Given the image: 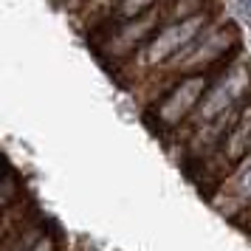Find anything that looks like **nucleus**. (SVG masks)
<instances>
[{"mask_svg": "<svg viewBox=\"0 0 251 251\" xmlns=\"http://www.w3.org/2000/svg\"><path fill=\"white\" fill-rule=\"evenodd\" d=\"M243 34L234 20H228L226 14L215 17L212 23L206 25L201 34L195 37L186 48H181L175 57L161 65L158 71L147 74L141 82H136L127 91L133 93V102L147 110L150 104L161 99L164 93L170 91L172 85L183 76H195V74H215L226 65L228 59L234 57L237 51H243Z\"/></svg>", "mask_w": 251, "mask_h": 251, "instance_id": "obj_1", "label": "nucleus"}, {"mask_svg": "<svg viewBox=\"0 0 251 251\" xmlns=\"http://www.w3.org/2000/svg\"><path fill=\"white\" fill-rule=\"evenodd\" d=\"M220 14H223V9H220V6H212V9L195 14V17H186V20H178V23H167L161 31H155V34L150 37L147 43L138 48L127 62H122V65L113 71V76L122 82V88H133V85L141 82L147 74L158 71L161 65H167L181 48L189 46L195 37L201 34L215 17H220Z\"/></svg>", "mask_w": 251, "mask_h": 251, "instance_id": "obj_2", "label": "nucleus"}, {"mask_svg": "<svg viewBox=\"0 0 251 251\" xmlns=\"http://www.w3.org/2000/svg\"><path fill=\"white\" fill-rule=\"evenodd\" d=\"M249 99H251V57L246 51H237V54L212 76L201 104H198L195 113L186 119V125H183L175 136L167 138V144H170V147L178 144L186 133H192L195 127L206 125V122H212V119H217V116H223V113L237 110V107H243Z\"/></svg>", "mask_w": 251, "mask_h": 251, "instance_id": "obj_3", "label": "nucleus"}, {"mask_svg": "<svg viewBox=\"0 0 251 251\" xmlns=\"http://www.w3.org/2000/svg\"><path fill=\"white\" fill-rule=\"evenodd\" d=\"M164 6L138 14V17L104 23L102 28H96L91 34V43L96 48V57L102 59V65L116 71L122 62H127V59L133 57L155 31H161L164 28Z\"/></svg>", "mask_w": 251, "mask_h": 251, "instance_id": "obj_4", "label": "nucleus"}, {"mask_svg": "<svg viewBox=\"0 0 251 251\" xmlns=\"http://www.w3.org/2000/svg\"><path fill=\"white\" fill-rule=\"evenodd\" d=\"M251 152V99L243 104L240 116L234 119V125L228 127V133L223 136L220 147L209 155V158L189 172V178L195 181V186L209 198L220 183L226 181L231 172L240 167V161Z\"/></svg>", "mask_w": 251, "mask_h": 251, "instance_id": "obj_5", "label": "nucleus"}, {"mask_svg": "<svg viewBox=\"0 0 251 251\" xmlns=\"http://www.w3.org/2000/svg\"><path fill=\"white\" fill-rule=\"evenodd\" d=\"M215 74L183 76V79L175 82L161 99H155V102L150 104L147 110H141L144 119H147L150 130H155V133L164 136V138L175 136V133L186 125V119L195 113V107L201 104V99H203V93H206V88H209V82H212Z\"/></svg>", "mask_w": 251, "mask_h": 251, "instance_id": "obj_6", "label": "nucleus"}, {"mask_svg": "<svg viewBox=\"0 0 251 251\" xmlns=\"http://www.w3.org/2000/svg\"><path fill=\"white\" fill-rule=\"evenodd\" d=\"M209 203L223 217H228L231 223L249 212L251 209V161L240 164L237 170L209 195Z\"/></svg>", "mask_w": 251, "mask_h": 251, "instance_id": "obj_7", "label": "nucleus"}, {"mask_svg": "<svg viewBox=\"0 0 251 251\" xmlns=\"http://www.w3.org/2000/svg\"><path fill=\"white\" fill-rule=\"evenodd\" d=\"M122 0H85V6H82L79 12H74V20H76V25H79L82 31L91 28V34H93L96 28H102L110 20V14H113V9Z\"/></svg>", "mask_w": 251, "mask_h": 251, "instance_id": "obj_8", "label": "nucleus"}, {"mask_svg": "<svg viewBox=\"0 0 251 251\" xmlns=\"http://www.w3.org/2000/svg\"><path fill=\"white\" fill-rule=\"evenodd\" d=\"M212 6H217V0H167V6H164V25L195 17V14L212 9Z\"/></svg>", "mask_w": 251, "mask_h": 251, "instance_id": "obj_9", "label": "nucleus"}, {"mask_svg": "<svg viewBox=\"0 0 251 251\" xmlns=\"http://www.w3.org/2000/svg\"><path fill=\"white\" fill-rule=\"evenodd\" d=\"M164 3H167V0H122V3L113 9V14H110V20H107V23L127 20V17H138V14L152 12V9L164 6Z\"/></svg>", "mask_w": 251, "mask_h": 251, "instance_id": "obj_10", "label": "nucleus"}, {"mask_svg": "<svg viewBox=\"0 0 251 251\" xmlns=\"http://www.w3.org/2000/svg\"><path fill=\"white\" fill-rule=\"evenodd\" d=\"M28 251H59V240H57V234H54V231H46V234L37 240V243H34V246H31Z\"/></svg>", "mask_w": 251, "mask_h": 251, "instance_id": "obj_11", "label": "nucleus"}, {"mask_svg": "<svg viewBox=\"0 0 251 251\" xmlns=\"http://www.w3.org/2000/svg\"><path fill=\"white\" fill-rule=\"evenodd\" d=\"M234 223H237V226L243 228V231H249V234H251V209H249V212H246L243 217H237Z\"/></svg>", "mask_w": 251, "mask_h": 251, "instance_id": "obj_12", "label": "nucleus"}]
</instances>
